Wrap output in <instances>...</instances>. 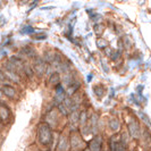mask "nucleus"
Returning <instances> with one entry per match:
<instances>
[{"instance_id": "2", "label": "nucleus", "mask_w": 151, "mask_h": 151, "mask_svg": "<svg viewBox=\"0 0 151 151\" xmlns=\"http://www.w3.org/2000/svg\"><path fill=\"white\" fill-rule=\"evenodd\" d=\"M85 142L83 141L82 136L80 135L78 132H72L69 135V147L74 150L77 149H84Z\"/></svg>"}, {"instance_id": "6", "label": "nucleus", "mask_w": 151, "mask_h": 151, "mask_svg": "<svg viewBox=\"0 0 151 151\" xmlns=\"http://www.w3.org/2000/svg\"><path fill=\"white\" fill-rule=\"evenodd\" d=\"M10 116H12V111L8 106H6L5 104H0V121L6 123L9 121Z\"/></svg>"}, {"instance_id": "1", "label": "nucleus", "mask_w": 151, "mask_h": 151, "mask_svg": "<svg viewBox=\"0 0 151 151\" xmlns=\"http://www.w3.org/2000/svg\"><path fill=\"white\" fill-rule=\"evenodd\" d=\"M52 139H53L52 127H51L47 122L40 123V124H39V127H38L39 143L41 144V145L48 147L49 144H51Z\"/></svg>"}, {"instance_id": "16", "label": "nucleus", "mask_w": 151, "mask_h": 151, "mask_svg": "<svg viewBox=\"0 0 151 151\" xmlns=\"http://www.w3.org/2000/svg\"><path fill=\"white\" fill-rule=\"evenodd\" d=\"M97 26H98L99 29H98V30H97V29H96V32H98V33H101V32H102V30H104V26H102V25H101V24H98V25H97Z\"/></svg>"}, {"instance_id": "15", "label": "nucleus", "mask_w": 151, "mask_h": 151, "mask_svg": "<svg viewBox=\"0 0 151 151\" xmlns=\"http://www.w3.org/2000/svg\"><path fill=\"white\" fill-rule=\"evenodd\" d=\"M8 80L7 76H6V73H4L1 69H0V82H4V81H6Z\"/></svg>"}, {"instance_id": "11", "label": "nucleus", "mask_w": 151, "mask_h": 151, "mask_svg": "<svg viewBox=\"0 0 151 151\" xmlns=\"http://www.w3.org/2000/svg\"><path fill=\"white\" fill-rule=\"evenodd\" d=\"M109 129H111V131H114V132H117L118 129H121V124H119V122H118V119L117 118H113L111 121L109 122Z\"/></svg>"}, {"instance_id": "8", "label": "nucleus", "mask_w": 151, "mask_h": 151, "mask_svg": "<svg viewBox=\"0 0 151 151\" xmlns=\"http://www.w3.org/2000/svg\"><path fill=\"white\" fill-rule=\"evenodd\" d=\"M58 150H67L69 149V137L63 135L61 134L59 137V142H58Z\"/></svg>"}, {"instance_id": "9", "label": "nucleus", "mask_w": 151, "mask_h": 151, "mask_svg": "<svg viewBox=\"0 0 151 151\" xmlns=\"http://www.w3.org/2000/svg\"><path fill=\"white\" fill-rule=\"evenodd\" d=\"M101 143H102L101 136H96L89 143V148H90L91 150H100L101 149Z\"/></svg>"}, {"instance_id": "12", "label": "nucleus", "mask_w": 151, "mask_h": 151, "mask_svg": "<svg viewBox=\"0 0 151 151\" xmlns=\"http://www.w3.org/2000/svg\"><path fill=\"white\" fill-rule=\"evenodd\" d=\"M58 110L60 111V114L63 115V116H67L68 114H69V109H68L67 107L65 106V105H64L63 102L58 105Z\"/></svg>"}, {"instance_id": "7", "label": "nucleus", "mask_w": 151, "mask_h": 151, "mask_svg": "<svg viewBox=\"0 0 151 151\" xmlns=\"http://www.w3.org/2000/svg\"><path fill=\"white\" fill-rule=\"evenodd\" d=\"M1 92L9 99H15L16 97V89L12 85H8V84H5L1 86Z\"/></svg>"}, {"instance_id": "3", "label": "nucleus", "mask_w": 151, "mask_h": 151, "mask_svg": "<svg viewBox=\"0 0 151 151\" xmlns=\"http://www.w3.org/2000/svg\"><path fill=\"white\" fill-rule=\"evenodd\" d=\"M61 116H63V115L60 114L59 110H57V109H52L50 113L48 114V116L45 117V121H47V123H48L52 129H57Z\"/></svg>"}, {"instance_id": "4", "label": "nucleus", "mask_w": 151, "mask_h": 151, "mask_svg": "<svg viewBox=\"0 0 151 151\" xmlns=\"http://www.w3.org/2000/svg\"><path fill=\"white\" fill-rule=\"evenodd\" d=\"M127 129H129V135L132 136L133 139H140V136H141V127H140V124L136 119H133L129 123Z\"/></svg>"}, {"instance_id": "14", "label": "nucleus", "mask_w": 151, "mask_h": 151, "mask_svg": "<svg viewBox=\"0 0 151 151\" xmlns=\"http://www.w3.org/2000/svg\"><path fill=\"white\" fill-rule=\"evenodd\" d=\"M97 45H98L99 48H106L107 47V42L104 40V39H99L97 41Z\"/></svg>"}, {"instance_id": "13", "label": "nucleus", "mask_w": 151, "mask_h": 151, "mask_svg": "<svg viewBox=\"0 0 151 151\" xmlns=\"http://www.w3.org/2000/svg\"><path fill=\"white\" fill-rule=\"evenodd\" d=\"M94 93L98 96V97H102L104 96V93H105V89H104V86L102 85H96L94 86Z\"/></svg>"}, {"instance_id": "10", "label": "nucleus", "mask_w": 151, "mask_h": 151, "mask_svg": "<svg viewBox=\"0 0 151 151\" xmlns=\"http://www.w3.org/2000/svg\"><path fill=\"white\" fill-rule=\"evenodd\" d=\"M49 84H51L52 86L60 84V75L58 73H52L51 75L49 76Z\"/></svg>"}, {"instance_id": "5", "label": "nucleus", "mask_w": 151, "mask_h": 151, "mask_svg": "<svg viewBox=\"0 0 151 151\" xmlns=\"http://www.w3.org/2000/svg\"><path fill=\"white\" fill-rule=\"evenodd\" d=\"M33 70H34V73L38 75L39 78H41L42 76L45 75V70H47V65H45V60L38 58V59L35 60V63H34V65H33Z\"/></svg>"}]
</instances>
